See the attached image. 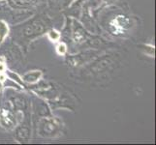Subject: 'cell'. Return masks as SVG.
Here are the masks:
<instances>
[{
  "mask_svg": "<svg viewBox=\"0 0 156 145\" xmlns=\"http://www.w3.org/2000/svg\"><path fill=\"white\" fill-rule=\"evenodd\" d=\"M47 30V24L42 19H33L30 22L26 23L20 30V33L23 38L31 39L34 37L42 35Z\"/></svg>",
  "mask_w": 156,
  "mask_h": 145,
  "instance_id": "6da1fadb",
  "label": "cell"
},
{
  "mask_svg": "<svg viewBox=\"0 0 156 145\" xmlns=\"http://www.w3.org/2000/svg\"><path fill=\"white\" fill-rule=\"evenodd\" d=\"M58 131V126L52 120L42 119L40 122V133L44 136H52Z\"/></svg>",
  "mask_w": 156,
  "mask_h": 145,
  "instance_id": "7a4b0ae2",
  "label": "cell"
},
{
  "mask_svg": "<svg viewBox=\"0 0 156 145\" xmlns=\"http://www.w3.org/2000/svg\"><path fill=\"white\" fill-rule=\"evenodd\" d=\"M73 36L74 40L77 43H83L87 41V33L84 30V27L83 25H80L76 20L73 22Z\"/></svg>",
  "mask_w": 156,
  "mask_h": 145,
  "instance_id": "3957f363",
  "label": "cell"
},
{
  "mask_svg": "<svg viewBox=\"0 0 156 145\" xmlns=\"http://www.w3.org/2000/svg\"><path fill=\"white\" fill-rule=\"evenodd\" d=\"M31 132L28 125H21L16 130V137L20 142H27L30 138Z\"/></svg>",
  "mask_w": 156,
  "mask_h": 145,
  "instance_id": "277c9868",
  "label": "cell"
},
{
  "mask_svg": "<svg viewBox=\"0 0 156 145\" xmlns=\"http://www.w3.org/2000/svg\"><path fill=\"white\" fill-rule=\"evenodd\" d=\"M34 107H35V112L41 117H50L51 116V111L49 106L46 105L45 102L43 101H36L34 103Z\"/></svg>",
  "mask_w": 156,
  "mask_h": 145,
  "instance_id": "5b68a950",
  "label": "cell"
},
{
  "mask_svg": "<svg viewBox=\"0 0 156 145\" xmlns=\"http://www.w3.org/2000/svg\"><path fill=\"white\" fill-rule=\"evenodd\" d=\"M43 77V73L41 71H31L26 73L24 76L23 77V81L26 83H30V84H34L36 82H38Z\"/></svg>",
  "mask_w": 156,
  "mask_h": 145,
  "instance_id": "8992f818",
  "label": "cell"
},
{
  "mask_svg": "<svg viewBox=\"0 0 156 145\" xmlns=\"http://www.w3.org/2000/svg\"><path fill=\"white\" fill-rule=\"evenodd\" d=\"M11 101H12L14 107L18 110H24L26 109V107H27V102H26L24 97L16 96V97H13V98L11 99Z\"/></svg>",
  "mask_w": 156,
  "mask_h": 145,
  "instance_id": "52a82bcc",
  "label": "cell"
},
{
  "mask_svg": "<svg viewBox=\"0 0 156 145\" xmlns=\"http://www.w3.org/2000/svg\"><path fill=\"white\" fill-rule=\"evenodd\" d=\"M8 32H9V28L7 23L3 20H0V43L8 35Z\"/></svg>",
  "mask_w": 156,
  "mask_h": 145,
  "instance_id": "ba28073f",
  "label": "cell"
},
{
  "mask_svg": "<svg viewBox=\"0 0 156 145\" xmlns=\"http://www.w3.org/2000/svg\"><path fill=\"white\" fill-rule=\"evenodd\" d=\"M48 36H49V39L52 42H56L59 40V38H60V34H59V32L55 30V29H51L48 32Z\"/></svg>",
  "mask_w": 156,
  "mask_h": 145,
  "instance_id": "9c48e42d",
  "label": "cell"
},
{
  "mask_svg": "<svg viewBox=\"0 0 156 145\" xmlns=\"http://www.w3.org/2000/svg\"><path fill=\"white\" fill-rule=\"evenodd\" d=\"M56 52L59 55H65L67 52V46L65 43H59L56 46Z\"/></svg>",
  "mask_w": 156,
  "mask_h": 145,
  "instance_id": "30bf717a",
  "label": "cell"
},
{
  "mask_svg": "<svg viewBox=\"0 0 156 145\" xmlns=\"http://www.w3.org/2000/svg\"><path fill=\"white\" fill-rule=\"evenodd\" d=\"M73 1H74V0H65V3H66V4L68 5V4H71V3H72Z\"/></svg>",
  "mask_w": 156,
  "mask_h": 145,
  "instance_id": "8fae6325",
  "label": "cell"
}]
</instances>
